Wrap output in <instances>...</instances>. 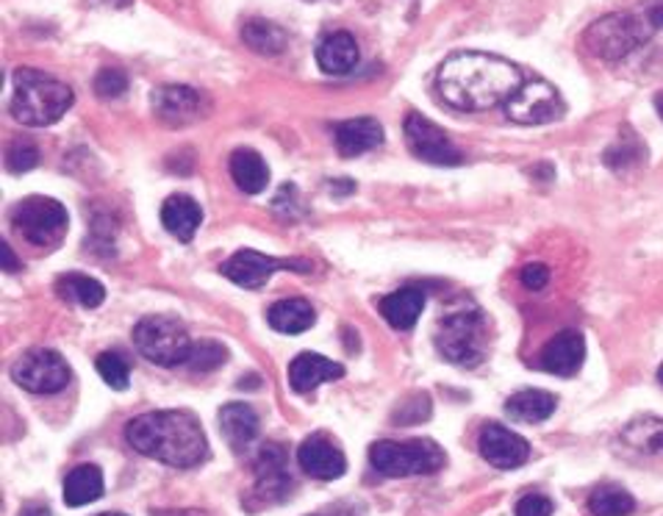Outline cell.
Wrapping results in <instances>:
<instances>
[{"label":"cell","mask_w":663,"mask_h":516,"mask_svg":"<svg viewBox=\"0 0 663 516\" xmlns=\"http://www.w3.org/2000/svg\"><path fill=\"white\" fill-rule=\"evenodd\" d=\"M333 140H336L339 153L344 158L361 156V153H370L372 147H377L383 142V128L377 120L372 117H355L348 123H339L333 128Z\"/></svg>","instance_id":"obj_19"},{"label":"cell","mask_w":663,"mask_h":516,"mask_svg":"<svg viewBox=\"0 0 663 516\" xmlns=\"http://www.w3.org/2000/svg\"><path fill=\"white\" fill-rule=\"evenodd\" d=\"M256 492L265 499H281L283 494L292 486V477H289L287 466V453H283L281 444H267L265 450L256 458Z\"/></svg>","instance_id":"obj_17"},{"label":"cell","mask_w":663,"mask_h":516,"mask_svg":"<svg viewBox=\"0 0 663 516\" xmlns=\"http://www.w3.org/2000/svg\"><path fill=\"white\" fill-rule=\"evenodd\" d=\"M59 295L70 303L81 306V309H97L106 300V289L101 281L81 272H70V276L59 278Z\"/></svg>","instance_id":"obj_28"},{"label":"cell","mask_w":663,"mask_h":516,"mask_svg":"<svg viewBox=\"0 0 663 516\" xmlns=\"http://www.w3.org/2000/svg\"><path fill=\"white\" fill-rule=\"evenodd\" d=\"M522 84L517 64L491 53H453L438 68V92L462 112H486L497 103H508Z\"/></svg>","instance_id":"obj_1"},{"label":"cell","mask_w":663,"mask_h":516,"mask_svg":"<svg viewBox=\"0 0 663 516\" xmlns=\"http://www.w3.org/2000/svg\"><path fill=\"white\" fill-rule=\"evenodd\" d=\"M508 120L519 125H545L563 114L561 95L547 81H525L517 95L506 103Z\"/></svg>","instance_id":"obj_11"},{"label":"cell","mask_w":663,"mask_h":516,"mask_svg":"<svg viewBox=\"0 0 663 516\" xmlns=\"http://www.w3.org/2000/svg\"><path fill=\"white\" fill-rule=\"evenodd\" d=\"M101 3H106V7H114V9H123L128 7L131 0H101Z\"/></svg>","instance_id":"obj_42"},{"label":"cell","mask_w":663,"mask_h":516,"mask_svg":"<svg viewBox=\"0 0 663 516\" xmlns=\"http://www.w3.org/2000/svg\"><path fill=\"white\" fill-rule=\"evenodd\" d=\"M231 178L245 195H259V192L267 189L270 184V169H267V162L250 147H239V151L231 153Z\"/></svg>","instance_id":"obj_24"},{"label":"cell","mask_w":663,"mask_h":516,"mask_svg":"<svg viewBox=\"0 0 663 516\" xmlns=\"http://www.w3.org/2000/svg\"><path fill=\"white\" fill-rule=\"evenodd\" d=\"M377 309H381V317L389 326L397 328V331H411L422 317V309H425V295L414 287L397 289V292L386 295Z\"/></svg>","instance_id":"obj_21"},{"label":"cell","mask_w":663,"mask_h":516,"mask_svg":"<svg viewBox=\"0 0 663 516\" xmlns=\"http://www.w3.org/2000/svg\"><path fill=\"white\" fill-rule=\"evenodd\" d=\"M646 37H650V29H646L644 20L622 12L597 20L583 34V45L594 56L605 59V62H619V59L633 53L639 45H644Z\"/></svg>","instance_id":"obj_7"},{"label":"cell","mask_w":663,"mask_h":516,"mask_svg":"<svg viewBox=\"0 0 663 516\" xmlns=\"http://www.w3.org/2000/svg\"><path fill=\"white\" fill-rule=\"evenodd\" d=\"M7 164L12 173H29V169H34L40 164V151L34 145H14L9 151Z\"/></svg>","instance_id":"obj_35"},{"label":"cell","mask_w":663,"mask_h":516,"mask_svg":"<svg viewBox=\"0 0 663 516\" xmlns=\"http://www.w3.org/2000/svg\"><path fill=\"white\" fill-rule=\"evenodd\" d=\"M552 514V499L545 494H528L519 499L517 516H550Z\"/></svg>","instance_id":"obj_36"},{"label":"cell","mask_w":663,"mask_h":516,"mask_svg":"<svg viewBox=\"0 0 663 516\" xmlns=\"http://www.w3.org/2000/svg\"><path fill=\"white\" fill-rule=\"evenodd\" d=\"M219 431L234 450H242L259 436V414L245 403H228L219 409Z\"/></svg>","instance_id":"obj_22"},{"label":"cell","mask_w":663,"mask_h":516,"mask_svg":"<svg viewBox=\"0 0 663 516\" xmlns=\"http://www.w3.org/2000/svg\"><path fill=\"white\" fill-rule=\"evenodd\" d=\"M438 353L462 367H478L486 359V317L478 309H462L445 317L436 333Z\"/></svg>","instance_id":"obj_5"},{"label":"cell","mask_w":663,"mask_h":516,"mask_svg":"<svg viewBox=\"0 0 663 516\" xmlns=\"http://www.w3.org/2000/svg\"><path fill=\"white\" fill-rule=\"evenodd\" d=\"M14 228L29 245L48 247L56 245L68 230V208L53 197H25L14 208Z\"/></svg>","instance_id":"obj_8"},{"label":"cell","mask_w":663,"mask_h":516,"mask_svg":"<svg viewBox=\"0 0 663 516\" xmlns=\"http://www.w3.org/2000/svg\"><path fill=\"white\" fill-rule=\"evenodd\" d=\"M298 461L303 466L305 475L317 477V481H336V477L344 475L348 469V461H344V453L322 433H314V436L305 438L298 450Z\"/></svg>","instance_id":"obj_15"},{"label":"cell","mask_w":663,"mask_h":516,"mask_svg":"<svg viewBox=\"0 0 663 516\" xmlns=\"http://www.w3.org/2000/svg\"><path fill=\"white\" fill-rule=\"evenodd\" d=\"M228 361V350L226 344L219 342H195L191 344V355L186 361L191 372H211L217 370L219 364H226Z\"/></svg>","instance_id":"obj_32"},{"label":"cell","mask_w":663,"mask_h":516,"mask_svg":"<svg viewBox=\"0 0 663 516\" xmlns=\"http://www.w3.org/2000/svg\"><path fill=\"white\" fill-rule=\"evenodd\" d=\"M519 281H522L525 289L539 292V289H545L547 281H550V270H547L545 265H528L522 270V276H519Z\"/></svg>","instance_id":"obj_38"},{"label":"cell","mask_w":663,"mask_h":516,"mask_svg":"<svg viewBox=\"0 0 663 516\" xmlns=\"http://www.w3.org/2000/svg\"><path fill=\"white\" fill-rule=\"evenodd\" d=\"M639 142H633V145H613L611 151L605 153V164L608 167H613V169H622V167H628L630 162H635V158H639Z\"/></svg>","instance_id":"obj_37"},{"label":"cell","mask_w":663,"mask_h":516,"mask_svg":"<svg viewBox=\"0 0 663 516\" xmlns=\"http://www.w3.org/2000/svg\"><path fill=\"white\" fill-rule=\"evenodd\" d=\"M3 270H7V272L18 270V261H14V252H12V247L7 245V241H3Z\"/></svg>","instance_id":"obj_40"},{"label":"cell","mask_w":663,"mask_h":516,"mask_svg":"<svg viewBox=\"0 0 663 516\" xmlns=\"http://www.w3.org/2000/svg\"><path fill=\"white\" fill-rule=\"evenodd\" d=\"M125 90H128V75L123 70L108 68L95 75V92L101 97H120Z\"/></svg>","instance_id":"obj_34"},{"label":"cell","mask_w":663,"mask_h":516,"mask_svg":"<svg viewBox=\"0 0 663 516\" xmlns=\"http://www.w3.org/2000/svg\"><path fill=\"white\" fill-rule=\"evenodd\" d=\"M125 438L136 453L156 458L175 469H191L208 455L206 433L189 411H151L125 427Z\"/></svg>","instance_id":"obj_2"},{"label":"cell","mask_w":663,"mask_h":516,"mask_svg":"<svg viewBox=\"0 0 663 516\" xmlns=\"http://www.w3.org/2000/svg\"><path fill=\"white\" fill-rule=\"evenodd\" d=\"M344 378V367L336 361L325 359V355L317 353H300L298 359L289 364V386L298 394L314 392L320 383L325 381H339Z\"/></svg>","instance_id":"obj_18"},{"label":"cell","mask_w":663,"mask_h":516,"mask_svg":"<svg viewBox=\"0 0 663 516\" xmlns=\"http://www.w3.org/2000/svg\"><path fill=\"white\" fill-rule=\"evenodd\" d=\"M657 381H661V386H663V364H661V370H657Z\"/></svg>","instance_id":"obj_44"},{"label":"cell","mask_w":663,"mask_h":516,"mask_svg":"<svg viewBox=\"0 0 663 516\" xmlns=\"http://www.w3.org/2000/svg\"><path fill=\"white\" fill-rule=\"evenodd\" d=\"M134 344L151 364L180 367L191 355V339L186 328L173 317H145L134 328Z\"/></svg>","instance_id":"obj_6"},{"label":"cell","mask_w":663,"mask_h":516,"mask_svg":"<svg viewBox=\"0 0 663 516\" xmlns=\"http://www.w3.org/2000/svg\"><path fill=\"white\" fill-rule=\"evenodd\" d=\"M242 40L245 45L253 48L256 53H265V56H278V53L287 51V34L276 23H267V20L245 23Z\"/></svg>","instance_id":"obj_29"},{"label":"cell","mask_w":663,"mask_h":516,"mask_svg":"<svg viewBox=\"0 0 663 516\" xmlns=\"http://www.w3.org/2000/svg\"><path fill=\"white\" fill-rule=\"evenodd\" d=\"M12 378L18 386L34 394H56L70 383V364L56 350L34 348L14 364Z\"/></svg>","instance_id":"obj_9"},{"label":"cell","mask_w":663,"mask_h":516,"mask_svg":"<svg viewBox=\"0 0 663 516\" xmlns=\"http://www.w3.org/2000/svg\"><path fill=\"white\" fill-rule=\"evenodd\" d=\"M97 367V375L103 378V381L108 383L112 389H117V392H125L128 389L131 381V372L128 364H125V359L120 353H101L95 361Z\"/></svg>","instance_id":"obj_33"},{"label":"cell","mask_w":663,"mask_h":516,"mask_svg":"<svg viewBox=\"0 0 663 516\" xmlns=\"http://www.w3.org/2000/svg\"><path fill=\"white\" fill-rule=\"evenodd\" d=\"M480 455L497 469H517L530 458V444L506 425L491 422L480 433Z\"/></svg>","instance_id":"obj_14"},{"label":"cell","mask_w":663,"mask_h":516,"mask_svg":"<svg viewBox=\"0 0 663 516\" xmlns=\"http://www.w3.org/2000/svg\"><path fill=\"white\" fill-rule=\"evenodd\" d=\"M314 306L303 298L278 300V303L267 311V322H270L278 333H303L314 326Z\"/></svg>","instance_id":"obj_26"},{"label":"cell","mask_w":663,"mask_h":516,"mask_svg":"<svg viewBox=\"0 0 663 516\" xmlns=\"http://www.w3.org/2000/svg\"><path fill=\"white\" fill-rule=\"evenodd\" d=\"M650 20H652V25H655V29H663V3H657V7L652 9Z\"/></svg>","instance_id":"obj_41"},{"label":"cell","mask_w":663,"mask_h":516,"mask_svg":"<svg viewBox=\"0 0 663 516\" xmlns=\"http://www.w3.org/2000/svg\"><path fill=\"white\" fill-rule=\"evenodd\" d=\"M655 109H657V114H661V117H663V95L655 97Z\"/></svg>","instance_id":"obj_43"},{"label":"cell","mask_w":663,"mask_h":516,"mask_svg":"<svg viewBox=\"0 0 663 516\" xmlns=\"http://www.w3.org/2000/svg\"><path fill=\"white\" fill-rule=\"evenodd\" d=\"M624 442L633 447L646 450V453H657L663 450V422L657 420H639L624 431Z\"/></svg>","instance_id":"obj_31"},{"label":"cell","mask_w":663,"mask_h":516,"mask_svg":"<svg viewBox=\"0 0 663 516\" xmlns=\"http://www.w3.org/2000/svg\"><path fill=\"white\" fill-rule=\"evenodd\" d=\"M278 270H300L305 272L309 265L300 258H272L256 250H239L228 258L226 265L219 267V272L242 289H261Z\"/></svg>","instance_id":"obj_10"},{"label":"cell","mask_w":663,"mask_h":516,"mask_svg":"<svg viewBox=\"0 0 663 516\" xmlns=\"http://www.w3.org/2000/svg\"><path fill=\"white\" fill-rule=\"evenodd\" d=\"M317 64L322 73L328 75H344L359 64V45H355L353 34L348 31H336L328 34L325 40L317 45Z\"/></svg>","instance_id":"obj_20"},{"label":"cell","mask_w":663,"mask_h":516,"mask_svg":"<svg viewBox=\"0 0 663 516\" xmlns=\"http://www.w3.org/2000/svg\"><path fill=\"white\" fill-rule=\"evenodd\" d=\"M153 112L169 128H186V125L206 117L208 103L191 86H162V90L153 92Z\"/></svg>","instance_id":"obj_13"},{"label":"cell","mask_w":663,"mask_h":516,"mask_svg":"<svg viewBox=\"0 0 663 516\" xmlns=\"http://www.w3.org/2000/svg\"><path fill=\"white\" fill-rule=\"evenodd\" d=\"M370 464L386 477L433 475L445 466V450L431 438L414 442H375L370 447Z\"/></svg>","instance_id":"obj_4"},{"label":"cell","mask_w":663,"mask_h":516,"mask_svg":"<svg viewBox=\"0 0 663 516\" xmlns=\"http://www.w3.org/2000/svg\"><path fill=\"white\" fill-rule=\"evenodd\" d=\"M103 497V472L97 466L84 464L75 466L68 477H64V503L70 508H81L95 499Z\"/></svg>","instance_id":"obj_27"},{"label":"cell","mask_w":663,"mask_h":516,"mask_svg":"<svg viewBox=\"0 0 663 516\" xmlns=\"http://www.w3.org/2000/svg\"><path fill=\"white\" fill-rule=\"evenodd\" d=\"M20 516H51V508L42 503H29L23 510H20Z\"/></svg>","instance_id":"obj_39"},{"label":"cell","mask_w":663,"mask_h":516,"mask_svg":"<svg viewBox=\"0 0 663 516\" xmlns=\"http://www.w3.org/2000/svg\"><path fill=\"white\" fill-rule=\"evenodd\" d=\"M203 223V208L189 195H173L162 206V225L178 241H189Z\"/></svg>","instance_id":"obj_23"},{"label":"cell","mask_w":663,"mask_h":516,"mask_svg":"<svg viewBox=\"0 0 663 516\" xmlns=\"http://www.w3.org/2000/svg\"><path fill=\"white\" fill-rule=\"evenodd\" d=\"M586 361V342L578 331H561L547 342L539 364L541 370L558 378H572Z\"/></svg>","instance_id":"obj_16"},{"label":"cell","mask_w":663,"mask_h":516,"mask_svg":"<svg viewBox=\"0 0 663 516\" xmlns=\"http://www.w3.org/2000/svg\"><path fill=\"white\" fill-rule=\"evenodd\" d=\"M97 516H125V514H114V510H112V514H97Z\"/></svg>","instance_id":"obj_45"},{"label":"cell","mask_w":663,"mask_h":516,"mask_svg":"<svg viewBox=\"0 0 663 516\" xmlns=\"http://www.w3.org/2000/svg\"><path fill=\"white\" fill-rule=\"evenodd\" d=\"M635 510V499L619 486H597L589 497L591 516H630Z\"/></svg>","instance_id":"obj_30"},{"label":"cell","mask_w":663,"mask_h":516,"mask_svg":"<svg viewBox=\"0 0 663 516\" xmlns=\"http://www.w3.org/2000/svg\"><path fill=\"white\" fill-rule=\"evenodd\" d=\"M70 106H73V90L64 81L34 68H23L14 73L12 117L18 123L45 128V125L62 120Z\"/></svg>","instance_id":"obj_3"},{"label":"cell","mask_w":663,"mask_h":516,"mask_svg":"<svg viewBox=\"0 0 663 516\" xmlns=\"http://www.w3.org/2000/svg\"><path fill=\"white\" fill-rule=\"evenodd\" d=\"M556 405V394L541 392V389H525V392H517L514 398H508L506 414L511 420L525 422V425H536V422L550 420Z\"/></svg>","instance_id":"obj_25"},{"label":"cell","mask_w":663,"mask_h":516,"mask_svg":"<svg viewBox=\"0 0 663 516\" xmlns=\"http://www.w3.org/2000/svg\"><path fill=\"white\" fill-rule=\"evenodd\" d=\"M405 142H408L411 153L416 158L436 167H456L464 162V156L458 153V147L447 140V134L438 125H433L431 120L422 114L411 112L405 117Z\"/></svg>","instance_id":"obj_12"}]
</instances>
